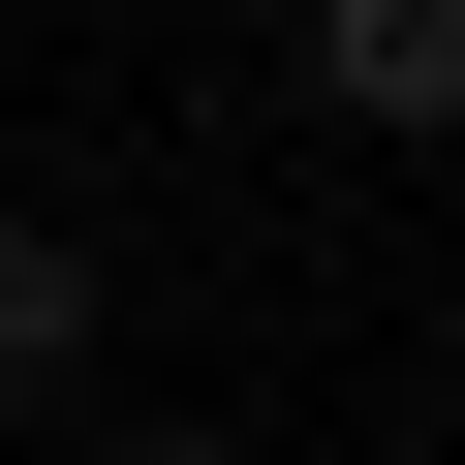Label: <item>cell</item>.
I'll return each mask as SVG.
<instances>
[{"mask_svg":"<svg viewBox=\"0 0 465 465\" xmlns=\"http://www.w3.org/2000/svg\"><path fill=\"white\" fill-rule=\"evenodd\" d=\"M94 341H124V249H94V217H0V434H63Z\"/></svg>","mask_w":465,"mask_h":465,"instance_id":"cell-1","label":"cell"},{"mask_svg":"<svg viewBox=\"0 0 465 465\" xmlns=\"http://www.w3.org/2000/svg\"><path fill=\"white\" fill-rule=\"evenodd\" d=\"M63 465H249V434H155V403H124V434H63Z\"/></svg>","mask_w":465,"mask_h":465,"instance_id":"cell-3","label":"cell"},{"mask_svg":"<svg viewBox=\"0 0 465 465\" xmlns=\"http://www.w3.org/2000/svg\"><path fill=\"white\" fill-rule=\"evenodd\" d=\"M311 124L434 155V124H465V0H311Z\"/></svg>","mask_w":465,"mask_h":465,"instance_id":"cell-2","label":"cell"}]
</instances>
